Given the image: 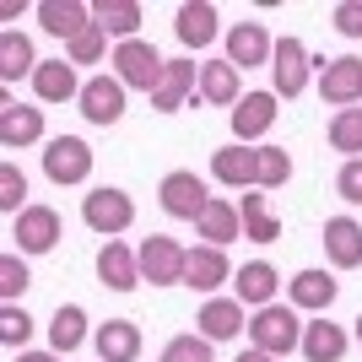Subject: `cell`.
Instances as JSON below:
<instances>
[{"mask_svg":"<svg viewBox=\"0 0 362 362\" xmlns=\"http://www.w3.org/2000/svg\"><path fill=\"white\" fill-rule=\"evenodd\" d=\"M33 287V271H28V255H16V249H6L0 255V298L16 303L22 292Z\"/></svg>","mask_w":362,"mask_h":362,"instance_id":"836d02e7","label":"cell"},{"mask_svg":"<svg viewBox=\"0 0 362 362\" xmlns=\"http://www.w3.org/2000/svg\"><path fill=\"white\" fill-rule=\"evenodd\" d=\"M233 281V259H227V249H211V243H195L189 249V265H184V287L195 292H216Z\"/></svg>","mask_w":362,"mask_h":362,"instance_id":"d6986e66","label":"cell"},{"mask_svg":"<svg viewBox=\"0 0 362 362\" xmlns=\"http://www.w3.org/2000/svg\"><path fill=\"white\" fill-rule=\"evenodd\" d=\"M308 71H314V60H308V49H303V38H292V33H281L276 38V54H271V76H276V98H298L303 87H308Z\"/></svg>","mask_w":362,"mask_h":362,"instance_id":"30bf717a","label":"cell"},{"mask_svg":"<svg viewBox=\"0 0 362 362\" xmlns=\"http://www.w3.org/2000/svg\"><path fill=\"white\" fill-rule=\"evenodd\" d=\"M33 200H28V179H22V168L16 163H0V211L6 216H22Z\"/></svg>","mask_w":362,"mask_h":362,"instance_id":"e575fe53","label":"cell"},{"mask_svg":"<svg viewBox=\"0 0 362 362\" xmlns=\"http://www.w3.org/2000/svg\"><path fill=\"white\" fill-rule=\"evenodd\" d=\"M11 362H60V351H16Z\"/></svg>","mask_w":362,"mask_h":362,"instance_id":"b9f144b4","label":"cell"},{"mask_svg":"<svg viewBox=\"0 0 362 362\" xmlns=\"http://www.w3.org/2000/svg\"><path fill=\"white\" fill-rule=\"evenodd\" d=\"M81 222L108 243V238H119V233H130V222H136V200L124 195V189H114V184H98V189L81 195Z\"/></svg>","mask_w":362,"mask_h":362,"instance_id":"7a4b0ae2","label":"cell"},{"mask_svg":"<svg viewBox=\"0 0 362 362\" xmlns=\"http://www.w3.org/2000/svg\"><path fill=\"white\" fill-rule=\"evenodd\" d=\"M351 341H357V346H362V314H357V330H351Z\"/></svg>","mask_w":362,"mask_h":362,"instance_id":"ee69618b","label":"cell"},{"mask_svg":"<svg viewBox=\"0 0 362 362\" xmlns=\"http://www.w3.org/2000/svg\"><path fill=\"white\" fill-rule=\"evenodd\" d=\"M319 65V98L341 114V108L362 103V60L357 54H341V60H314Z\"/></svg>","mask_w":362,"mask_h":362,"instance_id":"52a82bcc","label":"cell"},{"mask_svg":"<svg viewBox=\"0 0 362 362\" xmlns=\"http://www.w3.org/2000/svg\"><path fill=\"white\" fill-rule=\"evenodd\" d=\"M330 22H335L341 38H362V0H341V6L330 11Z\"/></svg>","mask_w":362,"mask_h":362,"instance_id":"60d3db41","label":"cell"},{"mask_svg":"<svg viewBox=\"0 0 362 362\" xmlns=\"http://www.w3.org/2000/svg\"><path fill=\"white\" fill-rule=\"evenodd\" d=\"M271 54H276V38L265 33V22H238V28H227V60L238 65V71L271 65Z\"/></svg>","mask_w":362,"mask_h":362,"instance_id":"5bb4252c","label":"cell"},{"mask_svg":"<svg viewBox=\"0 0 362 362\" xmlns=\"http://www.w3.org/2000/svg\"><path fill=\"white\" fill-rule=\"evenodd\" d=\"M81 341H87V308H76V303H60V308H54V319H49V351L71 357Z\"/></svg>","mask_w":362,"mask_h":362,"instance_id":"4dcf8cb0","label":"cell"},{"mask_svg":"<svg viewBox=\"0 0 362 362\" xmlns=\"http://www.w3.org/2000/svg\"><path fill=\"white\" fill-rule=\"evenodd\" d=\"M98 281H103L108 292H136L141 287V259L130 243L108 238L103 249H98Z\"/></svg>","mask_w":362,"mask_h":362,"instance_id":"9a60e30c","label":"cell"},{"mask_svg":"<svg viewBox=\"0 0 362 362\" xmlns=\"http://www.w3.org/2000/svg\"><path fill=\"white\" fill-rule=\"evenodd\" d=\"M287 179H292V157L281 146H259V189L271 195V189H281Z\"/></svg>","mask_w":362,"mask_h":362,"instance_id":"8d00e7d4","label":"cell"},{"mask_svg":"<svg viewBox=\"0 0 362 362\" xmlns=\"http://www.w3.org/2000/svg\"><path fill=\"white\" fill-rule=\"evenodd\" d=\"M249 346L265 351V357H287V351L303 346V319L292 303H265V308H255L249 314Z\"/></svg>","mask_w":362,"mask_h":362,"instance_id":"6da1fadb","label":"cell"},{"mask_svg":"<svg viewBox=\"0 0 362 362\" xmlns=\"http://www.w3.org/2000/svg\"><path fill=\"white\" fill-rule=\"evenodd\" d=\"M103 49H108V33L92 22L87 33H76L71 44H65V60H71V65H98V60H103Z\"/></svg>","mask_w":362,"mask_h":362,"instance_id":"d590c367","label":"cell"},{"mask_svg":"<svg viewBox=\"0 0 362 362\" xmlns=\"http://www.w3.org/2000/svg\"><path fill=\"white\" fill-rule=\"evenodd\" d=\"M325 259L335 271H357L362 265V222L357 216H330L325 222Z\"/></svg>","mask_w":362,"mask_h":362,"instance_id":"ffe728a7","label":"cell"},{"mask_svg":"<svg viewBox=\"0 0 362 362\" xmlns=\"http://www.w3.org/2000/svg\"><path fill=\"white\" fill-rule=\"evenodd\" d=\"M92 346H98V362H136L146 341H141L136 319H108V325H98Z\"/></svg>","mask_w":362,"mask_h":362,"instance_id":"7402d4cb","label":"cell"},{"mask_svg":"<svg viewBox=\"0 0 362 362\" xmlns=\"http://www.w3.org/2000/svg\"><path fill=\"white\" fill-rule=\"evenodd\" d=\"M238 216H243V238L249 243H276L281 238V216L271 211L265 189H249V195L238 200Z\"/></svg>","mask_w":362,"mask_h":362,"instance_id":"f1b7e54d","label":"cell"},{"mask_svg":"<svg viewBox=\"0 0 362 362\" xmlns=\"http://www.w3.org/2000/svg\"><path fill=\"white\" fill-rule=\"evenodd\" d=\"M108 65H114V76H119L130 92H157L168 76V60L157 54V49L146 44V38H130V44H114V54H108Z\"/></svg>","mask_w":362,"mask_h":362,"instance_id":"3957f363","label":"cell"},{"mask_svg":"<svg viewBox=\"0 0 362 362\" xmlns=\"http://www.w3.org/2000/svg\"><path fill=\"white\" fill-rule=\"evenodd\" d=\"M157 200H163L168 216H179V222H200V211L211 206V189H206L200 173L173 168V173H163V184H157Z\"/></svg>","mask_w":362,"mask_h":362,"instance_id":"277c9868","label":"cell"},{"mask_svg":"<svg viewBox=\"0 0 362 362\" xmlns=\"http://www.w3.org/2000/svg\"><path fill=\"white\" fill-rule=\"evenodd\" d=\"M141 16L146 11H141L136 0H98V6H92V22H98L108 38H119V44H130L141 33Z\"/></svg>","mask_w":362,"mask_h":362,"instance_id":"f546056e","label":"cell"},{"mask_svg":"<svg viewBox=\"0 0 362 362\" xmlns=\"http://www.w3.org/2000/svg\"><path fill=\"white\" fill-rule=\"evenodd\" d=\"M211 179L227 189H259V146L233 141V146L211 151Z\"/></svg>","mask_w":362,"mask_h":362,"instance_id":"8fae6325","label":"cell"},{"mask_svg":"<svg viewBox=\"0 0 362 362\" xmlns=\"http://www.w3.org/2000/svg\"><path fill=\"white\" fill-rule=\"evenodd\" d=\"M276 287H281V276H276V265H265V259H249V265L233 271V298H238L243 308L276 303Z\"/></svg>","mask_w":362,"mask_h":362,"instance_id":"cb8c5ba5","label":"cell"},{"mask_svg":"<svg viewBox=\"0 0 362 362\" xmlns=\"http://www.w3.org/2000/svg\"><path fill=\"white\" fill-rule=\"evenodd\" d=\"M330 146L341 151V157H362V108H341L330 119Z\"/></svg>","mask_w":362,"mask_h":362,"instance_id":"d6a6232c","label":"cell"},{"mask_svg":"<svg viewBox=\"0 0 362 362\" xmlns=\"http://www.w3.org/2000/svg\"><path fill=\"white\" fill-rule=\"evenodd\" d=\"M287 298L298 314H330V303L341 298V281H335L330 271H319V265H308V271H298L287 281Z\"/></svg>","mask_w":362,"mask_h":362,"instance_id":"7c38bea8","label":"cell"},{"mask_svg":"<svg viewBox=\"0 0 362 362\" xmlns=\"http://www.w3.org/2000/svg\"><path fill=\"white\" fill-rule=\"evenodd\" d=\"M238 76L243 71L227 60V54H222V60H206V65H200L195 98H200V103H211V108H238V98H243V92H238Z\"/></svg>","mask_w":362,"mask_h":362,"instance_id":"44dd1931","label":"cell"},{"mask_svg":"<svg viewBox=\"0 0 362 362\" xmlns=\"http://www.w3.org/2000/svg\"><path fill=\"white\" fill-rule=\"evenodd\" d=\"M195 233L211 243V249H227L233 238H243V216H238V206H233V200H222V195H211V206L200 211Z\"/></svg>","mask_w":362,"mask_h":362,"instance_id":"83f0119b","label":"cell"},{"mask_svg":"<svg viewBox=\"0 0 362 362\" xmlns=\"http://www.w3.org/2000/svg\"><path fill=\"white\" fill-rule=\"evenodd\" d=\"M33 141H44V108L6 98V103H0V146L22 151V146H33Z\"/></svg>","mask_w":362,"mask_h":362,"instance_id":"ac0fdd59","label":"cell"},{"mask_svg":"<svg viewBox=\"0 0 362 362\" xmlns=\"http://www.w3.org/2000/svg\"><path fill=\"white\" fill-rule=\"evenodd\" d=\"M200 335L206 341H238V330H249V314H243V303L238 298H206L200 303V314H195Z\"/></svg>","mask_w":362,"mask_h":362,"instance_id":"e0dca14e","label":"cell"},{"mask_svg":"<svg viewBox=\"0 0 362 362\" xmlns=\"http://www.w3.org/2000/svg\"><path fill=\"white\" fill-rule=\"evenodd\" d=\"M124 92H130V87H124L114 71L81 81V98H76V103H81V119H87V124H103V130H108V124H119L124 119Z\"/></svg>","mask_w":362,"mask_h":362,"instance_id":"ba28073f","label":"cell"},{"mask_svg":"<svg viewBox=\"0 0 362 362\" xmlns=\"http://www.w3.org/2000/svg\"><path fill=\"white\" fill-rule=\"evenodd\" d=\"M195 87H200V71H195V60H168L163 87L151 92V108H157V114H179V108H189Z\"/></svg>","mask_w":362,"mask_h":362,"instance_id":"603a6c76","label":"cell"},{"mask_svg":"<svg viewBox=\"0 0 362 362\" xmlns=\"http://www.w3.org/2000/svg\"><path fill=\"white\" fill-rule=\"evenodd\" d=\"M60 243V211L54 206H28L22 216H11V249L16 255H49Z\"/></svg>","mask_w":362,"mask_h":362,"instance_id":"9c48e42d","label":"cell"},{"mask_svg":"<svg viewBox=\"0 0 362 362\" xmlns=\"http://www.w3.org/2000/svg\"><path fill=\"white\" fill-rule=\"evenodd\" d=\"M276 92H243L238 108H233V141H243V146H255L265 130L276 124Z\"/></svg>","mask_w":362,"mask_h":362,"instance_id":"4fadbf2b","label":"cell"},{"mask_svg":"<svg viewBox=\"0 0 362 362\" xmlns=\"http://www.w3.org/2000/svg\"><path fill=\"white\" fill-rule=\"evenodd\" d=\"M38 22H44L49 38H65V44H71L76 33L92 28V6H81V0H38Z\"/></svg>","mask_w":362,"mask_h":362,"instance_id":"484cf974","label":"cell"},{"mask_svg":"<svg viewBox=\"0 0 362 362\" xmlns=\"http://www.w3.org/2000/svg\"><path fill=\"white\" fill-rule=\"evenodd\" d=\"M33 98H38V103H71V98H81L76 65L71 60H44L33 71Z\"/></svg>","mask_w":362,"mask_h":362,"instance_id":"4316f807","label":"cell"},{"mask_svg":"<svg viewBox=\"0 0 362 362\" xmlns=\"http://www.w3.org/2000/svg\"><path fill=\"white\" fill-rule=\"evenodd\" d=\"M216 22H222V16H216L211 0H184L179 11H173V33H179L184 49H211L216 33H222Z\"/></svg>","mask_w":362,"mask_h":362,"instance_id":"2e32d148","label":"cell"},{"mask_svg":"<svg viewBox=\"0 0 362 362\" xmlns=\"http://www.w3.org/2000/svg\"><path fill=\"white\" fill-rule=\"evenodd\" d=\"M136 259H141V281H151V287H184V265H189V249H179L173 238L151 233V238L136 249Z\"/></svg>","mask_w":362,"mask_h":362,"instance_id":"5b68a950","label":"cell"},{"mask_svg":"<svg viewBox=\"0 0 362 362\" xmlns=\"http://www.w3.org/2000/svg\"><path fill=\"white\" fill-rule=\"evenodd\" d=\"M157 362H211V341L206 335H173Z\"/></svg>","mask_w":362,"mask_h":362,"instance_id":"74e56055","label":"cell"},{"mask_svg":"<svg viewBox=\"0 0 362 362\" xmlns=\"http://www.w3.org/2000/svg\"><path fill=\"white\" fill-rule=\"evenodd\" d=\"M238 362H276V357H265V351H255V346H249V351H238Z\"/></svg>","mask_w":362,"mask_h":362,"instance_id":"7bdbcfd3","label":"cell"},{"mask_svg":"<svg viewBox=\"0 0 362 362\" xmlns=\"http://www.w3.org/2000/svg\"><path fill=\"white\" fill-rule=\"evenodd\" d=\"M38 65H44V60L33 54L28 33H0V76H6V81H16V76H33Z\"/></svg>","mask_w":362,"mask_h":362,"instance_id":"1f68e13d","label":"cell"},{"mask_svg":"<svg viewBox=\"0 0 362 362\" xmlns=\"http://www.w3.org/2000/svg\"><path fill=\"white\" fill-rule=\"evenodd\" d=\"M303 357L308 362H341L351 351V335H346V325H330V319L319 314L314 325H303Z\"/></svg>","mask_w":362,"mask_h":362,"instance_id":"d4e9b609","label":"cell"},{"mask_svg":"<svg viewBox=\"0 0 362 362\" xmlns=\"http://www.w3.org/2000/svg\"><path fill=\"white\" fill-rule=\"evenodd\" d=\"M28 335H33V319H28V308H16V303H6V308H0V341H6V346H22L28 351Z\"/></svg>","mask_w":362,"mask_h":362,"instance_id":"f35d334b","label":"cell"},{"mask_svg":"<svg viewBox=\"0 0 362 362\" xmlns=\"http://www.w3.org/2000/svg\"><path fill=\"white\" fill-rule=\"evenodd\" d=\"M335 195L346 200V206H362V157L341 163V173H335Z\"/></svg>","mask_w":362,"mask_h":362,"instance_id":"ab89813d","label":"cell"},{"mask_svg":"<svg viewBox=\"0 0 362 362\" xmlns=\"http://www.w3.org/2000/svg\"><path fill=\"white\" fill-rule=\"evenodd\" d=\"M44 179L49 184H87L92 179V146L81 136H54L44 146Z\"/></svg>","mask_w":362,"mask_h":362,"instance_id":"8992f818","label":"cell"}]
</instances>
